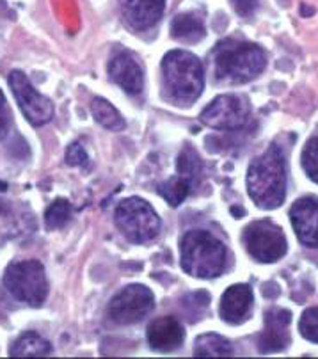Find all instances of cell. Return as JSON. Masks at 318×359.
<instances>
[{"label": "cell", "mask_w": 318, "mask_h": 359, "mask_svg": "<svg viewBox=\"0 0 318 359\" xmlns=\"http://www.w3.org/2000/svg\"><path fill=\"white\" fill-rule=\"evenodd\" d=\"M251 105L246 96L223 95L205 107L201 112V121L217 130H237L249 119Z\"/></svg>", "instance_id": "cell-9"}, {"label": "cell", "mask_w": 318, "mask_h": 359, "mask_svg": "<svg viewBox=\"0 0 318 359\" xmlns=\"http://www.w3.org/2000/svg\"><path fill=\"white\" fill-rule=\"evenodd\" d=\"M231 2H233L235 11L240 16H249L258 8V0H231Z\"/></svg>", "instance_id": "cell-29"}, {"label": "cell", "mask_w": 318, "mask_h": 359, "mask_svg": "<svg viewBox=\"0 0 318 359\" xmlns=\"http://www.w3.org/2000/svg\"><path fill=\"white\" fill-rule=\"evenodd\" d=\"M155 306V297L144 285H128L119 292L109 304V317L119 325L141 322L150 315Z\"/></svg>", "instance_id": "cell-8"}, {"label": "cell", "mask_w": 318, "mask_h": 359, "mask_svg": "<svg viewBox=\"0 0 318 359\" xmlns=\"http://www.w3.org/2000/svg\"><path fill=\"white\" fill-rule=\"evenodd\" d=\"M303 168L306 175L313 180L314 184H318V137L310 139L303 149Z\"/></svg>", "instance_id": "cell-24"}, {"label": "cell", "mask_w": 318, "mask_h": 359, "mask_svg": "<svg viewBox=\"0 0 318 359\" xmlns=\"http://www.w3.org/2000/svg\"><path fill=\"white\" fill-rule=\"evenodd\" d=\"M265 65V52L254 43L224 39L214 50L215 79L228 84L254 81L263 72Z\"/></svg>", "instance_id": "cell-2"}, {"label": "cell", "mask_w": 318, "mask_h": 359, "mask_svg": "<svg viewBox=\"0 0 318 359\" xmlns=\"http://www.w3.org/2000/svg\"><path fill=\"white\" fill-rule=\"evenodd\" d=\"M208 302H210V295H208L207 292H195V294L184 297V306L185 311H187V317L192 313H203V310L208 306Z\"/></svg>", "instance_id": "cell-26"}, {"label": "cell", "mask_w": 318, "mask_h": 359, "mask_svg": "<svg viewBox=\"0 0 318 359\" xmlns=\"http://www.w3.org/2000/svg\"><path fill=\"white\" fill-rule=\"evenodd\" d=\"M91 112L95 116V119L100 123L102 126H105L107 130L121 132L125 130L127 121L123 119V116L119 114L118 109L112 104H109L105 98H95L91 102Z\"/></svg>", "instance_id": "cell-19"}, {"label": "cell", "mask_w": 318, "mask_h": 359, "mask_svg": "<svg viewBox=\"0 0 318 359\" xmlns=\"http://www.w3.org/2000/svg\"><path fill=\"white\" fill-rule=\"evenodd\" d=\"M299 331L303 338L311 344H318V308H310L299 320Z\"/></svg>", "instance_id": "cell-25"}, {"label": "cell", "mask_w": 318, "mask_h": 359, "mask_svg": "<svg viewBox=\"0 0 318 359\" xmlns=\"http://www.w3.org/2000/svg\"><path fill=\"white\" fill-rule=\"evenodd\" d=\"M109 76L114 84L125 89L128 95H141L144 89L142 68L134 55L127 50H121L109 62Z\"/></svg>", "instance_id": "cell-13"}, {"label": "cell", "mask_w": 318, "mask_h": 359, "mask_svg": "<svg viewBox=\"0 0 318 359\" xmlns=\"http://www.w3.org/2000/svg\"><path fill=\"white\" fill-rule=\"evenodd\" d=\"M192 192H194L192 185L188 184V182H185L184 178H180V176L167 180V182H164V184L158 187V194H160L171 207L181 205V203L187 199V196L192 194Z\"/></svg>", "instance_id": "cell-22"}, {"label": "cell", "mask_w": 318, "mask_h": 359, "mask_svg": "<svg viewBox=\"0 0 318 359\" xmlns=\"http://www.w3.org/2000/svg\"><path fill=\"white\" fill-rule=\"evenodd\" d=\"M242 238L247 252L260 264H272L286 255L288 244L283 229L268 219L251 222Z\"/></svg>", "instance_id": "cell-7"}, {"label": "cell", "mask_w": 318, "mask_h": 359, "mask_svg": "<svg viewBox=\"0 0 318 359\" xmlns=\"http://www.w3.org/2000/svg\"><path fill=\"white\" fill-rule=\"evenodd\" d=\"M73 208L68 199H55L45 212V224L48 229L64 228L71 221Z\"/></svg>", "instance_id": "cell-23"}, {"label": "cell", "mask_w": 318, "mask_h": 359, "mask_svg": "<svg viewBox=\"0 0 318 359\" xmlns=\"http://www.w3.org/2000/svg\"><path fill=\"white\" fill-rule=\"evenodd\" d=\"M185 331L173 317H162L148 327V344L157 352H173L184 344Z\"/></svg>", "instance_id": "cell-16"}, {"label": "cell", "mask_w": 318, "mask_h": 359, "mask_svg": "<svg viewBox=\"0 0 318 359\" xmlns=\"http://www.w3.org/2000/svg\"><path fill=\"white\" fill-rule=\"evenodd\" d=\"M300 13H306L304 16H311V15H313V9L306 8V6H300Z\"/></svg>", "instance_id": "cell-32"}, {"label": "cell", "mask_w": 318, "mask_h": 359, "mask_svg": "<svg viewBox=\"0 0 318 359\" xmlns=\"http://www.w3.org/2000/svg\"><path fill=\"white\" fill-rule=\"evenodd\" d=\"M6 191H8V185H6L4 182H0V196L4 194ZM2 212H4V201L0 199V214H2Z\"/></svg>", "instance_id": "cell-30"}, {"label": "cell", "mask_w": 318, "mask_h": 359, "mask_svg": "<svg viewBox=\"0 0 318 359\" xmlns=\"http://www.w3.org/2000/svg\"><path fill=\"white\" fill-rule=\"evenodd\" d=\"M165 0H121L125 22L134 31H148L162 18Z\"/></svg>", "instance_id": "cell-15"}, {"label": "cell", "mask_w": 318, "mask_h": 359, "mask_svg": "<svg viewBox=\"0 0 318 359\" xmlns=\"http://www.w3.org/2000/svg\"><path fill=\"white\" fill-rule=\"evenodd\" d=\"M194 354L198 358H214V355H231L233 354V345L226 340V338L214 334V332H208L203 337L198 338L194 347Z\"/></svg>", "instance_id": "cell-21"}, {"label": "cell", "mask_w": 318, "mask_h": 359, "mask_svg": "<svg viewBox=\"0 0 318 359\" xmlns=\"http://www.w3.org/2000/svg\"><path fill=\"white\" fill-rule=\"evenodd\" d=\"M162 79L169 98L178 104H192L205 88L203 65L185 50L167 52L162 61Z\"/></svg>", "instance_id": "cell-3"}, {"label": "cell", "mask_w": 318, "mask_h": 359, "mask_svg": "<svg viewBox=\"0 0 318 359\" xmlns=\"http://www.w3.org/2000/svg\"><path fill=\"white\" fill-rule=\"evenodd\" d=\"M171 36L180 41L198 43L205 38V23L194 13H181L171 23Z\"/></svg>", "instance_id": "cell-17"}, {"label": "cell", "mask_w": 318, "mask_h": 359, "mask_svg": "<svg viewBox=\"0 0 318 359\" xmlns=\"http://www.w3.org/2000/svg\"><path fill=\"white\" fill-rule=\"evenodd\" d=\"M247 192L256 207L274 210L281 207L286 194V171L279 146H268L267 151L254 158L247 171Z\"/></svg>", "instance_id": "cell-1"}, {"label": "cell", "mask_w": 318, "mask_h": 359, "mask_svg": "<svg viewBox=\"0 0 318 359\" xmlns=\"http://www.w3.org/2000/svg\"><path fill=\"white\" fill-rule=\"evenodd\" d=\"M178 176L195 189L203 178V162L192 146H185L178 157Z\"/></svg>", "instance_id": "cell-18"}, {"label": "cell", "mask_w": 318, "mask_h": 359, "mask_svg": "<svg viewBox=\"0 0 318 359\" xmlns=\"http://www.w3.org/2000/svg\"><path fill=\"white\" fill-rule=\"evenodd\" d=\"M290 221L300 244L318 249V199L303 198L293 203Z\"/></svg>", "instance_id": "cell-12"}, {"label": "cell", "mask_w": 318, "mask_h": 359, "mask_svg": "<svg viewBox=\"0 0 318 359\" xmlns=\"http://www.w3.org/2000/svg\"><path fill=\"white\" fill-rule=\"evenodd\" d=\"M9 126H11V112H9L8 104H6L4 93L0 91V141L8 135Z\"/></svg>", "instance_id": "cell-28"}, {"label": "cell", "mask_w": 318, "mask_h": 359, "mask_svg": "<svg viewBox=\"0 0 318 359\" xmlns=\"http://www.w3.org/2000/svg\"><path fill=\"white\" fill-rule=\"evenodd\" d=\"M114 219L119 231L134 244H146L160 233V217L150 203L141 198L123 199L116 208Z\"/></svg>", "instance_id": "cell-6"}, {"label": "cell", "mask_w": 318, "mask_h": 359, "mask_svg": "<svg viewBox=\"0 0 318 359\" xmlns=\"http://www.w3.org/2000/svg\"><path fill=\"white\" fill-rule=\"evenodd\" d=\"M9 86H11V91L18 102L20 109H22V114L27 118L31 125L41 126L50 121L52 116H54V105L46 96L36 91L25 73L18 72V69L11 72Z\"/></svg>", "instance_id": "cell-10"}, {"label": "cell", "mask_w": 318, "mask_h": 359, "mask_svg": "<svg viewBox=\"0 0 318 359\" xmlns=\"http://www.w3.org/2000/svg\"><path fill=\"white\" fill-rule=\"evenodd\" d=\"M291 313L288 310L274 308L265 313V327L258 338V351L261 354L281 352L290 344V325Z\"/></svg>", "instance_id": "cell-11"}, {"label": "cell", "mask_w": 318, "mask_h": 359, "mask_svg": "<svg viewBox=\"0 0 318 359\" xmlns=\"http://www.w3.org/2000/svg\"><path fill=\"white\" fill-rule=\"evenodd\" d=\"M181 267L200 279L217 278L226 267V248L203 229H192L181 238Z\"/></svg>", "instance_id": "cell-4"}, {"label": "cell", "mask_w": 318, "mask_h": 359, "mask_svg": "<svg viewBox=\"0 0 318 359\" xmlns=\"http://www.w3.org/2000/svg\"><path fill=\"white\" fill-rule=\"evenodd\" d=\"M231 212H233L235 217H242V215H244V210H242V208H238V207H231Z\"/></svg>", "instance_id": "cell-31"}, {"label": "cell", "mask_w": 318, "mask_h": 359, "mask_svg": "<svg viewBox=\"0 0 318 359\" xmlns=\"http://www.w3.org/2000/svg\"><path fill=\"white\" fill-rule=\"evenodd\" d=\"M66 162L73 168H78V165H84L88 162V153L82 148L78 142H73V144L68 146L66 149Z\"/></svg>", "instance_id": "cell-27"}, {"label": "cell", "mask_w": 318, "mask_h": 359, "mask_svg": "<svg viewBox=\"0 0 318 359\" xmlns=\"http://www.w3.org/2000/svg\"><path fill=\"white\" fill-rule=\"evenodd\" d=\"M52 352V345L41 338L38 332H23L22 337L11 345V355H48Z\"/></svg>", "instance_id": "cell-20"}, {"label": "cell", "mask_w": 318, "mask_h": 359, "mask_svg": "<svg viewBox=\"0 0 318 359\" xmlns=\"http://www.w3.org/2000/svg\"><path fill=\"white\" fill-rule=\"evenodd\" d=\"M4 287L16 301L39 308L48 295L45 269L36 260L13 262L4 272Z\"/></svg>", "instance_id": "cell-5"}, {"label": "cell", "mask_w": 318, "mask_h": 359, "mask_svg": "<svg viewBox=\"0 0 318 359\" xmlns=\"http://www.w3.org/2000/svg\"><path fill=\"white\" fill-rule=\"evenodd\" d=\"M253 310V290L249 285L238 283L228 288L221 299L219 315L228 324H244Z\"/></svg>", "instance_id": "cell-14"}]
</instances>
